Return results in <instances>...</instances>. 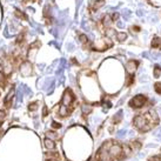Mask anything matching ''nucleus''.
Listing matches in <instances>:
<instances>
[{
    "instance_id": "obj_1",
    "label": "nucleus",
    "mask_w": 161,
    "mask_h": 161,
    "mask_svg": "<svg viewBox=\"0 0 161 161\" xmlns=\"http://www.w3.org/2000/svg\"><path fill=\"white\" fill-rule=\"evenodd\" d=\"M159 123V115L154 109H149L144 114H138L133 119V126L140 132H148Z\"/></svg>"
},
{
    "instance_id": "obj_2",
    "label": "nucleus",
    "mask_w": 161,
    "mask_h": 161,
    "mask_svg": "<svg viewBox=\"0 0 161 161\" xmlns=\"http://www.w3.org/2000/svg\"><path fill=\"white\" fill-rule=\"evenodd\" d=\"M74 100H75V97H74L73 92H72L69 88H67V90L65 91V93H64V95H62L61 106H64V107H67L68 109L73 111V108H74V106H73Z\"/></svg>"
},
{
    "instance_id": "obj_3",
    "label": "nucleus",
    "mask_w": 161,
    "mask_h": 161,
    "mask_svg": "<svg viewBox=\"0 0 161 161\" xmlns=\"http://www.w3.org/2000/svg\"><path fill=\"white\" fill-rule=\"evenodd\" d=\"M147 97L146 95H142V94H138V95H135L134 98H132L130 100V106L132 108H135V109H138V108H141L146 106V104H147Z\"/></svg>"
},
{
    "instance_id": "obj_4",
    "label": "nucleus",
    "mask_w": 161,
    "mask_h": 161,
    "mask_svg": "<svg viewBox=\"0 0 161 161\" xmlns=\"http://www.w3.org/2000/svg\"><path fill=\"white\" fill-rule=\"evenodd\" d=\"M20 73L23 77H28L32 73V64L30 61H24L20 66Z\"/></svg>"
},
{
    "instance_id": "obj_5",
    "label": "nucleus",
    "mask_w": 161,
    "mask_h": 161,
    "mask_svg": "<svg viewBox=\"0 0 161 161\" xmlns=\"http://www.w3.org/2000/svg\"><path fill=\"white\" fill-rule=\"evenodd\" d=\"M138 65L139 62L137 60H130V61L127 62L126 64V72H127V74L128 75H133L134 72L138 68Z\"/></svg>"
},
{
    "instance_id": "obj_6",
    "label": "nucleus",
    "mask_w": 161,
    "mask_h": 161,
    "mask_svg": "<svg viewBox=\"0 0 161 161\" xmlns=\"http://www.w3.org/2000/svg\"><path fill=\"white\" fill-rule=\"evenodd\" d=\"M14 93H16V90L12 87V88H11V91H9V93L7 94V97H6L5 100H4V104H5V106H6V107H9V106H11V104H12V99L14 98Z\"/></svg>"
},
{
    "instance_id": "obj_7",
    "label": "nucleus",
    "mask_w": 161,
    "mask_h": 161,
    "mask_svg": "<svg viewBox=\"0 0 161 161\" xmlns=\"http://www.w3.org/2000/svg\"><path fill=\"white\" fill-rule=\"evenodd\" d=\"M44 145H45V147H46L48 151H52V149L55 148V142H54L53 140H51V139L48 138H46L44 140Z\"/></svg>"
},
{
    "instance_id": "obj_8",
    "label": "nucleus",
    "mask_w": 161,
    "mask_h": 161,
    "mask_svg": "<svg viewBox=\"0 0 161 161\" xmlns=\"http://www.w3.org/2000/svg\"><path fill=\"white\" fill-rule=\"evenodd\" d=\"M81 111H82V114L84 115L91 114V112H92V106L88 105V104H82V105H81Z\"/></svg>"
},
{
    "instance_id": "obj_9",
    "label": "nucleus",
    "mask_w": 161,
    "mask_h": 161,
    "mask_svg": "<svg viewBox=\"0 0 161 161\" xmlns=\"http://www.w3.org/2000/svg\"><path fill=\"white\" fill-rule=\"evenodd\" d=\"M128 145H130V147L132 148V151H135V149H140L141 146H142V144H141L139 140H134V141H130Z\"/></svg>"
},
{
    "instance_id": "obj_10",
    "label": "nucleus",
    "mask_w": 161,
    "mask_h": 161,
    "mask_svg": "<svg viewBox=\"0 0 161 161\" xmlns=\"http://www.w3.org/2000/svg\"><path fill=\"white\" fill-rule=\"evenodd\" d=\"M121 120H123V111H119V112L113 116V123H114V125H118V123H121Z\"/></svg>"
},
{
    "instance_id": "obj_11",
    "label": "nucleus",
    "mask_w": 161,
    "mask_h": 161,
    "mask_svg": "<svg viewBox=\"0 0 161 161\" xmlns=\"http://www.w3.org/2000/svg\"><path fill=\"white\" fill-rule=\"evenodd\" d=\"M151 46L152 48H158V47H161V39L158 38V37H154L152 42H151Z\"/></svg>"
},
{
    "instance_id": "obj_12",
    "label": "nucleus",
    "mask_w": 161,
    "mask_h": 161,
    "mask_svg": "<svg viewBox=\"0 0 161 161\" xmlns=\"http://www.w3.org/2000/svg\"><path fill=\"white\" fill-rule=\"evenodd\" d=\"M46 138L51 139V140H58L59 139V134L58 133H55V132H52V130H48L46 132Z\"/></svg>"
},
{
    "instance_id": "obj_13",
    "label": "nucleus",
    "mask_w": 161,
    "mask_h": 161,
    "mask_svg": "<svg viewBox=\"0 0 161 161\" xmlns=\"http://www.w3.org/2000/svg\"><path fill=\"white\" fill-rule=\"evenodd\" d=\"M116 39H118L119 42H123L127 39V34L123 33V32H119V33H116Z\"/></svg>"
},
{
    "instance_id": "obj_14",
    "label": "nucleus",
    "mask_w": 161,
    "mask_h": 161,
    "mask_svg": "<svg viewBox=\"0 0 161 161\" xmlns=\"http://www.w3.org/2000/svg\"><path fill=\"white\" fill-rule=\"evenodd\" d=\"M112 21H113V20H111V16L106 14V16H104V20H102V23H104V26H106V27H109V26H111V24H112Z\"/></svg>"
},
{
    "instance_id": "obj_15",
    "label": "nucleus",
    "mask_w": 161,
    "mask_h": 161,
    "mask_svg": "<svg viewBox=\"0 0 161 161\" xmlns=\"http://www.w3.org/2000/svg\"><path fill=\"white\" fill-rule=\"evenodd\" d=\"M153 74H154V77H155V78L160 77V75H161V67H160V66H158V65H156V66L154 67Z\"/></svg>"
},
{
    "instance_id": "obj_16",
    "label": "nucleus",
    "mask_w": 161,
    "mask_h": 161,
    "mask_svg": "<svg viewBox=\"0 0 161 161\" xmlns=\"http://www.w3.org/2000/svg\"><path fill=\"white\" fill-rule=\"evenodd\" d=\"M104 5H105V1L104 0H99V1H97L93 5V9H98V8H100L101 6H104Z\"/></svg>"
},
{
    "instance_id": "obj_17",
    "label": "nucleus",
    "mask_w": 161,
    "mask_h": 161,
    "mask_svg": "<svg viewBox=\"0 0 161 161\" xmlns=\"http://www.w3.org/2000/svg\"><path fill=\"white\" fill-rule=\"evenodd\" d=\"M38 105H39L38 101H34V102H32V104L28 105V109H30L31 112H33V111H35V109L38 108Z\"/></svg>"
},
{
    "instance_id": "obj_18",
    "label": "nucleus",
    "mask_w": 161,
    "mask_h": 161,
    "mask_svg": "<svg viewBox=\"0 0 161 161\" xmlns=\"http://www.w3.org/2000/svg\"><path fill=\"white\" fill-rule=\"evenodd\" d=\"M134 82V77L133 75H128L127 77V81H126V85L127 86H130V85Z\"/></svg>"
},
{
    "instance_id": "obj_19",
    "label": "nucleus",
    "mask_w": 161,
    "mask_h": 161,
    "mask_svg": "<svg viewBox=\"0 0 161 161\" xmlns=\"http://www.w3.org/2000/svg\"><path fill=\"white\" fill-rule=\"evenodd\" d=\"M154 88H155L156 93L161 94V82H156V84H155V86H154Z\"/></svg>"
},
{
    "instance_id": "obj_20",
    "label": "nucleus",
    "mask_w": 161,
    "mask_h": 161,
    "mask_svg": "<svg viewBox=\"0 0 161 161\" xmlns=\"http://www.w3.org/2000/svg\"><path fill=\"white\" fill-rule=\"evenodd\" d=\"M140 30H141V28H140L139 26H132V27H130V32H132V33H133V32H134V33H138V32H140Z\"/></svg>"
},
{
    "instance_id": "obj_21",
    "label": "nucleus",
    "mask_w": 161,
    "mask_h": 161,
    "mask_svg": "<svg viewBox=\"0 0 161 161\" xmlns=\"http://www.w3.org/2000/svg\"><path fill=\"white\" fill-rule=\"evenodd\" d=\"M52 127L55 128V130H58V128H61V123H57V121H53L52 123Z\"/></svg>"
},
{
    "instance_id": "obj_22",
    "label": "nucleus",
    "mask_w": 161,
    "mask_h": 161,
    "mask_svg": "<svg viewBox=\"0 0 161 161\" xmlns=\"http://www.w3.org/2000/svg\"><path fill=\"white\" fill-rule=\"evenodd\" d=\"M5 118H6V113H5V111H0V123H1V121H4V120H5Z\"/></svg>"
},
{
    "instance_id": "obj_23",
    "label": "nucleus",
    "mask_w": 161,
    "mask_h": 161,
    "mask_svg": "<svg viewBox=\"0 0 161 161\" xmlns=\"http://www.w3.org/2000/svg\"><path fill=\"white\" fill-rule=\"evenodd\" d=\"M148 161H161V158L159 155H155V156H152V158H149Z\"/></svg>"
},
{
    "instance_id": "obj_24",
    "label": "nucleus",
    "mask_w": 161,
    "mask_h": 161,
    "mask_svg": "<svg viewBox=\"0 0 161 161\" xmlns=\"http://www.w3.org/2000/svg\"><path fill=\"white\" fill-rule=\"evenodd\" d=\"M125 135H126V130H120V132H119V134H118L116 137H118L119 139H121V138H123Z\"/></svg>"
},
{
    "instance_id": "obj_25",
    "label": "nucleus",
    "mask_w": 161,
    "mask_h": 161,
    "mask_svg": "<svg viewBox=\"0 0 161 161\" xmlns=\"http://www.w3.org/2000/svg\"><path fill=\"white\" fill-rule=\"evenodd\" d=\"M118 18H119V14H118V13H115V14L112 16V20H118Z\"/></svg>"
},
{
    "instance_id": "obj_26",
    "label": "nucleus",
    "mask_w": 161,
    "mask_h": 161,
    "mask_svg": "<svg viewBox=\"0 0 161 161\" xmlns=\"http://www.w3.org/2000/svg\"><path fill=\"white\" fill-rule=\"evenodd\" d=\"M47 114H48V112H47V107H44V111H42V115H44V116H46Z\"/></svg>"
},
{
    "instance_id": "obj_27",
    "label": "nucleus",
    "mask_w": 161,
    "mask_h": 161,
    "mask_svg": "<svg viewBox=\"0 0 161 161\" xmlns=\"http://www.w3.org/2000/svg\"><path fill=\"white\" fill-rule=\"evenodd\" d=\"M46 161H58V159L57 158H48Z\"/></svg>"
},
{
    "instance_id": "obj_28",
    "label": "nucleus",
    "mask_w": 161,
    "mask_h": 161,
    "mask_svg": "<svg viewBox=\"0 0 161 161\" xmlns=\"http://www.w3.org/2000/svg\"><path fill=\"white\" fill-rule=\"evenodd\" d=\"M80 4H81V0H77V7L80 6Z\"/></svg>"
},
{
    "instance_id": "obj_29",
    "label": "nucleus",
    "mask_w": 161,
    "mask_h": 161,
    "mask_svg": "<svg viewBox=\"0 0 161 161\" xmlns=\"http://www.w3.org/2000/svg\"><path fill=\"white\" fill-rule=\"evenodd\" d=\"M24 1H31V0H24Z\"/></svg>"
},
{
    "instance_id": "obj_30",
    "label": "nucleus",
    "mask_w": 161,
    "mask_h": 161,
    "mask_svg": "<svg viewBox=\"0 0 161 161\" xmlns=\"http://www.w3.org/2000/svg\"><path fill=\"white\" fill-rule=\"evenodd\" d=\"M0 135H1V132H0Z\"/></svg>"
},
{
    "instance_id": "obj_31",
    "label": "nucleus",
    "mask_w": 161,
    "mask_h": 161,
    "mask_svg": "<svg viewBox=\"0 0 161 161\" xmlns=\"http://www.w3.org/2000/svg\"><path fill=\"white\" fill-rule=\"evenodd\" d=\"M0 126H1V123H0Z\"/></svg>"
}]
</instances>
